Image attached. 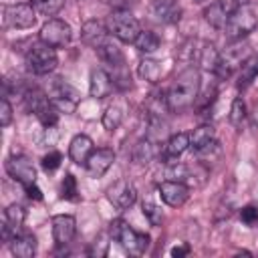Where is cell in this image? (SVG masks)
<instances>
[{
    "label": "cell",
    "instance_id": "cell-3",
    "mask_svg": "<svg viewBox=\"0 0 258 258\" xmlns=\"http://www.w3.org/2000/svg\"><path fill=\"white\" fill-rule=\"evenodd\" d=\"M24 103H26V109L30 113L36 115V119L46 127H54L58 123V109L54 107V103L50 101L48 93H44L42 89L38 87H32V89H26L24 91Z\"/></svg>",
    "mask_w": 258,
    "mask_h": 258
},
{
    "label": "cell",
    "instance_id": "cell-41",
    "mask_svg": "<svg viewBox=\"0 0 258 258\" xmlns=\"http://www.w3.org/2000/svg\"><path fill=\"white\" fill-rule=\"evenodd\" d=\"M24 191H26V196H28L30 200H36V202H40V200H42V191L38 189V185H36V183L26 185V187H24Z\"/></svg>",
    "mask_w": 258,
    "mask_h": 258
},
{
    "label": "cell",
    "instance_id": "cell-36",
    "mask_svg": "<svg viewBox=\"0 0 258 258\" xmlns=\"http://www.w3.org/2000/svg\"><path fill=\"white\" fill-rule=\"evenodd\" d=\"M216 95H218V91H216V85H212V87H208L206 89V93L204 95H198V99H196V103H194V107L200 111V113H204V111H208V107L214 103V99H216Z\"/></svg>",
    "mask_w": 258,
    "mask_h": 258
},
{
    "label": "cell",
    "instance_id": "cell-25",
    "mask_svg": "<svg viewBox=\"0 0 258 258\" xmlns=\"http://www.w3.org/2000/svg\"><path fill=\"white\" fill-rule=\"evenodd\" d=\"M10 250L16 258H32L34 252H36V238L32 234H26V232H18L10 242Z\"/></svg>",
    "mask_w": 258,
    "mask_h": 258
},
{
    "label": "cell",
    "instance_id": "cell-35",
    "mask_svg": "<svg viewBox=\"0 0 258 258\" xmlns=\"http://www.w3.org/2000/svg\"><path fill=\"white\" fill-rule=\"evenodd\" d=\"M141 210H143V216L147 218V222L151 226H161L163 222V212L159 206H155L153 202H143L141 204Z\"/></svg>",
    "mask_w": 258,
    "mask_h": 258
},
{
    "label": "cell",
    "instance_id": "cell-32",
    "mask_svg": "<svg viewBox=\"0 0 258 258\" xmlns=\"http://www.w3.org/2000/svg\"><path fill=\"white\" fill-rule=\"evenodd\" d=\"M228 119H230V123H232L234 127H242V123H244V119H246V103H244L242 97H236V99L232 101Z\"/></svg>",
    "mask_w": 258,
    "mask_h": 258
},
{
    "label": "cell",
    "instance_id": "cell-15",
    "mask_svg": "<svg viewBox=\"0 0 258 258\" xmlns=\"http://www.w3.org/2000/svg\"><path fill=\"white\" fill-rule=\"evenodd\" d=\"M50 224H52V238H54L56 248L69 246L73 242L75 234H77V220H75V216L58 214V216H52Z\"/></svg>",
    "mask_w": 258,
    "mask_h": 258
},
{
    "label": "cell",
    "instance_id": "cell-11",
    "mask_svg": "<svg viewBox=\"0 0 258 258\" xmlns=\"http://www.w3.org/2000/svg\"><path fill=\"white\" fill-rule=\"evenodd\" d=\"M238 6H240V0H216L204 10V18L216 30H224Z\"/></svg>",
    "mask_w": 258,
    "mask_h": 258
},
{
    "label": "cell",
    "instance_id": "cell-14",
    "mask_svg": "<svg viewBox=\"0 0 258 258\" xmlns=\"http://www.w3.org/2000/svg\"><path fill=\"white\" fill-rule=\"evenodd\" d=\"M26 220V210L20 206V204H10L6 210H4V216H2V224H0V236H2V242H10L18 230L22 228Z\"/></svg>",
    "mask_w": 258,
    "mask_h": 258
},
{
    "label": "cell",
    "instance_id": "cell-29",
    "mask_svg": "<svg viewBox=\"0 0 258 258\" xmlns=\"http://www.w3.org/2000/svg\"><path fill=\"white\" fill-rule=\"evenodd\" d=\"M155 155H157V147H155V141L151 137L137 141V145L133 147V161L135 163L147 165Z\"/></svg>",
    "mask_w": 258,
    "mask_h": 258
},
{
    "label": "cell",
    "instance_id": "cell-37",
    "mask_svg": "<svg viewBox=\"0 0 258 258\" xmlns=\"http://www.w3.org/2000/svg\"><path fill=\"white\" fill-rule=\"evenodd\" d=\"M240 220L248 228H258V206H244L240 210Z\"/></svg>",
    "mask_w": 258,
    "mask_h": 258
},
{
    "label": "cell",
    "instance_id": "cell-33",
    "mask_svg": "<svg viewBox=\"0 0 258 258\" xmlns=\"http://www.w3.org/2000/svg\"><path fill=\"white\" fill-rule=\"evenodd\" d=\"M60 198L62 200H69V202H77L79 200V187H77V179L73 173H67L62 177V183H60Z\"/></svg>",
    "mask_w": 258,
    "mask_h": 258
},
{
    "label": "cell",
    "instance_id": "cell-23",
    "mask_svg": "<svg viewBox=\"0 0 258 258\" xmlns=\"http://www.w3.org/2000/svg\"><path fill=\"white\" fill-rule=\"evenodd\" d=\"M95 151V147H93V139L89 137V135H75L73 137V141H71V145H69V157H71V161L73 163H77V165H85L87 163V159H89V155Z\"/></svg>",
    "mask_w": 258,
    "mask_h": 258
},
{
    "label": "cell",
    "instance_id": "cell-42",
    "mask_svg": "<svg viewBox=\"0 0 258 258\" xmlns=\"http://www.w3.org/2000/svg\"><path fill=\"white\" fill-rule=\"evenodd\" d=\"M185 254H189V246L187 244H183V246H175V248H171V256H185Z\"/></svg>",
    "mask_w": 258,
    "mask_h": 258
},
{
    "label": "cell",
    "instance_id": "cell-27",
    "mask_svg": "<svg viewBox=\"0 0 258 258\" xmlns=\"http://www.w3.org/2000/svg\"><path fill=\"white\" fill-rule=\"evenodd\" d=\"M196 58L198 62L206 69V71H216L218 60H220V52L214 48V44L210 42H200V48H196Z\"/></svg>",
    "mask_w": 258,
    "mask_h": 258
},
{
    "label": "cell",
    "instance_id": "cell-2",
    "mask_svg": "<svg viewBox=\"0 0 258 258\" xmlns=\"http://www.w3.org/2000/svg\"><path fill=\"white\" fill-rule=\"evenodd\" d=\"M109 236L131 256H141L149 248V236L145 232L133 230L125 220L117 218L109 224Z\"/></svg>",
    "mask_w": 258,
    "mask_h": 258
},
{
    "label": "cell",
    "instance_id": "cell-9",
    "mask_svg": "<svg viewBox=\"0 0 258 258\" xmlns=\"http://www.w3.org/2000/svg\"><path fill=\"white\" fill-rule=\"evenodd\" d=\"M248 46L246 44H232L228 46L224 52H220V60L218 67L214 71V75H218L220 79H228L236 69L242 67V62L248 58Z\"/></svg>",
    "mask_w": 258,
    "mask_h": 258
},
{
    "label": "cell",
    "instance_id": "cell-39",
    "mask_svg": "<svg viewBox=\"0 0 258 258\" xmlns=\"http://www.w3.org/2000/svg\"><path fill=\"white\" fill-rule=\"evenodd\" d=\"M107 240H109V238H107L105 234H101V236L91 244L89 254H91V256H97V258H99V256H105L107 250H109V242H107Z\"/></svg>",
    "mask_w": 258,
    "mask_h": 258
},
{
    "label": "cell",
    "instance_id": "cell-38",
    "mask_svg": "<svg viewBox=\"0 0 258 258\" xmlns=\"http://www.w3.org/2000/svg\"><path fill=\"white\" fill-rule=\"evenodd\" d=\"M60 161H62V155H60L58 151H48V153L42 157L40 165H42L44 171H54V169L60 165Z\"/></svg>",
    "mask_w": 258,
    "mask_h": 258
},
{
    "label": "cell",
    "instance_id": "cell-43",
    "mask_svg": "<svg viewBox=\"0 0 258 258\" xmlns=\"http://www.w3.org/2000/svg\"><path fill=\"white\" fill-rule=\"evenodd\" d=\"M111 2H117V4H119V8H123V6H125V4H129L131 0H111Z\"/></svg>",
    "mask_w": 258,
    "mask_h": 258
},
{
    "label": "cell",
    "instance_id": "cell-7",
    "mask_svg": "<svg viewBox=\"0 0 258 258\" xmlns=\"http://www.w3.org/2000/svg\"><path fill=\"white\" fill-rule=\"evenodd\" d=\"M48 97L60 113H75V109L79 105V99H81L79 91L73 85H69L64 79H54L52 81V85L48 87Z\"/></svg>",
    "mask_w": 258,
    "mask_h": 258
},
{
    "label": "cell",
    "instance_id": "cell-17",
    "mask_svg": "<svg viewBox=\"0 0 258 258\" xmlns=\"http://www.w3.org/2000/svg\"><path fill=\"white\" fill-rule=\"evenodd\" d=\"M151 16L161 24H175L181 20V4L177 0H153L149 6Z\"/></svg>",
    "mask_w": 258,
    "mask_h": 258
},
{
    "label": "cell",
    "instance_id": "cell-30",
    "mask_svg": "<svg viewBox=\"0 0 258 258\" xmlns=\"http://www.w3.org/2000/svg\"><path fill=\"white\" fill-rule=\"evenodd\" d=\"M159 36L153 32V30H141L139 32V36L135 38V48L139 50V52H143V54H151V52H155L157 48H159Z\"/></svg>",
    "mask_w": 258,
    "mask_h": 258
},
{
    "label": "cell",
    "instance_id": "cell-4",
    "mask_svg": "<svg viewBox=\"0 0 258 258\" xmlns=\"http://www.w3.org/2000/svg\"><path fill=\"white\" fill-rule=\"evenodd\" d=\"M24 62H26V69L34 75H48L56 69L58 64V56H56V50L54 46L38 40V42H32L24 54Z\"/></svg>",
    "mask_w": 258,
    "mask_h": 258
},
{
    "label": "cell",
    "instance_id": "cell-45",
    "mask_svg": "<svg viewBox=\"0 0 258 258\" xmlns=\"http://www.w3.org/2000/svg\"><path fill=\"white\" fill-rule=\"evenodd\" d=\"M79 2H83V0H79Z\"/></svg>",
    "mask_w": 258,
    "mask_h": 258
},
{
    "label": "cell",
    "instance_id": "cell-12",
    "mask_svg": "<svg viewBox=\"0 0 258 258\" xmlns=\"http://www.w3.org/2000/svg\"><path fill=\"white\" fill-rule=\"evenodd\" d=\"M36 22V12L30 4L20 2V4H10L4 6V24L10 28H30Z\"/></svg>",
    "mask_w": 258,
    "mask_h": 258
},
{
    "label": "cell",
    "instance_id": "cell-22",
    "mask_svg": "<svg viewBox=\"0 0 258 258\" xmlns=\"http://www.w3.org/2000/svg\"><path fill=\"white\" fill-rule=\"evenodd\" d=\"M189 147V135L187 133H173L165 143H163V149L159 153V159L163 163H173L177 161V157Z\"/></svg>",
    "mask_w": 258,
    "mask_h": 258
},
{
    "label": "cell",
    "instance_id": "cell-44",
    "mask_svg": "<svg viewBox=\"0 0 258 258\" xmlns=\"http://www.w3.org/2000/svg\"><path fill=\"white\" fill-rule=\"evenodd\" d=\"M196 2H204V0H196Z\"/></svg>",
    "mask_w": 258,
    "mask_h": 258
},
{
    "label": "cell",
    "instance_id": "cell-6",
    "mask_svg": "<svg viewBox=\"0 0 258 258\" xmlns=\"http://www.w3.org/2000/svg\"><path fill=\"white\" fill-rule=\"evenodd\" d=\"M107 28L109 32L119 38L121 42H135V38L141 32L139 20L127 10V8H115L107 16Z\"/></svg>",
    "mask_w": 258,
    "mask_h": 258
},
{
    "label": "cell",
    "instance_id": "cell-16",
    "mask_svg": "<svg viewBox=\"0 0 258 258\" xmlns=\"http://www.w3.org/2000/svg\"><path fill=\"white\" fill-rule=\"evenodd\" d=\"M159 198L163 200V204L171 206V208H179L187 202L189 198V187L183 181H175V179H165L157 185Z\"/></svg>",
    "mask_w": 258,
    "mask_h": 258
},
{
    "label": "cell",
    "instance_id": "cell-20",
    "mask_svg": "<svg viewBox=\"0 0 258 258\" xmlns=\"http://www.w3.org/2000/svg\"><path fill=\"white\" fill-rule=\"evenodd\" d=\"M115 83L111 79V75L105 69H93L91 71V79H89V95L93 99H105L113 93Z\"/></svg>",
    "mask_w": 258,
    "mask_h": 258
},
{
    "label": "cell",
    "instance_id": "cell-5",
    "mask_svg": "<svg viewBox=\"0 0 258 258\" xmlns=\"http://www.w3.org/2000/svg\"><path fill=\"white\" fill-rule=\"evenodd\" d=\"M256 28H258V12L250 4H240L234 10V14L230 16L224 32L230 40H242Z\"/></svg>",
    "mask_w": 258,
    "mask_h": 258
},
{
    "label": "cell",
    "instance_id": "cell-40",
    "mask_svg": "<svg viewBox=\"0 0 258 258\" xmlns=\"http://www.w3.org/2000/svg\"><path fill=\"white\" fill-rule=\"evenodd\" d=\"M10 121H12V107L8 103V97H2V101H0V125L8 127Z\"/></svg>",
    "mask_w": 258,
    "mask_h": 258
},
{
    "label": "cell",
    "instance_id": "cell-13",
    "mask_svg": "<svg viewBox=\"0 0 258 258\" xmlns=\"http://www.w3.org/2000/svg\"><path fill=\"white\" fill-rule=\"evenodd\" d=\"M107 200L117 210H127L137 200V189L129 179H117L113 185L107 187Z\"/></svg>",
    "mask_w": 258,
    "mask_h": 258
},
{
    "label": "cell",
    "instance_id": "cell-26",
    "mask_svg": "<svg viewBox=\"0 0 258 258\" xmlns=\"http://www.w3.org/2000/svg\"><path fill=\"white\" fill-rule=\"evenodd\" d=\"M258 77V54H250L242 67L238 69V81H236V87L238 89H246L250 87V83Z\"/></svg>",
    "mask_w": 258,
    "mask_h": 258
},
{
    "label": "cell",
    "instance_id": "cell-31",
    "mask_svg": "<svg viewBox=\"0 0 258 258\" xmlns=\"http://www.w3.org/2000/svg\"><path fill=\"white\" fill-rule=\"evenodd\" d=\"M121 121H123V111H121L117 105L107 107L105 113H103V119H101V123H103V127H105L107 131H115V129H119Z\"/></svg>",
    "mask_w": 258,
    "mask_h": 258
},
{
    "label": "cell",
    "instance_id": "cell-8",
    "mask_svg": "<svg viewBox=\"0 0 258 258\" xmlns=\"http://www.w3.org/2000/svg\"><path fill=\"white\" fill-rule=\"evenodd\" d=\"M73 38V30H71V24L60 20V18H50L42 24L40 28V40L54 46V48H62L71 42Z\"/></svg>",
    "mask_w": 258,
    "mask_h": 258
},
{
    "label": "cell",
    "instance_id": "cell-28",
    "mask_svg": "<svg viewBox=\"0 0 258 258\" xmlns=\"http://www.w3.org/2000/svg\"><path fill=\"white\" fill-rule=\"evenodd\" d=\"M137 73H139V77H141L143 81H147V83L155 85V83H159V81H161L163 67H161V62H159V60H155V58H143V60L139 62Z\"/></svg>",
    "mask_w": 258,
    "mask_h": 258
},
{
    "label": "cell",
    "instance_id": "cell-34",
    "mask_svg": "<svg viewBox=\"0 0 258 258\" xmlns=\"http://www.w3.org/2000/svg\"><path fill=\"white\" fill-rule=\"evenodd\" d=\"M32 6L44 16H54L64 6V0H32Z\"/></svg>",
    "mask_w": 258,
    "mask_h": 258
},
{
    "label": "cell",
    "instance_id": "cell-21",
    "mask_svg": "<svg viewBox=\"0 0 258 258\" xmlns=\"http://www.w3.org/2000/svg\"><path fill=\"white\" fill-rule=\"evenodd\" d=\"M218 143H216V131L212 125H200L198 129H194V133L189 135V147L198 153V155H204L208 153L210 149H214Z\"/></svg>",
    "mask_w": 258,
    "mask_h": 258
},
{
    "label": "cell",
    "instance_id": "cell-10",
    "mask_svg": "<svg viewBox=\"0 0 258 258\" xmlns=\"http://www.w3.org/2000/svg\"><path fill=\"white\" fill-rule=\"evenodd\" d=\"M6 173L22 187L36 183V169L26 155H12L6 159Z\"/></svg>",
    "mask_w": 258,
    "mask_h": 258
},
{
    "label": "cell",
    "instance_id": "cell-1",
    "mask_svg": "<svg viewBox=\"0 0 258 258\" xmlns=\"http://www.w3.org/2000/svg\"><path fill=\"white\" fill-rule=\"evenodd\" d=\"M198 95H200V71L194 67H187L185 71H181L175 77V81L171 83V87L165 93L169 111L181 113V111L194 107Z\"/></svg>",
    "mask_w": 258,
    "mask_h": 258
},
{
    "label": "cell",
    "instance_id": "cell-24",
    "mask_svg": "<svg viewBox=\"0 0 258 258\" xmlns=\"http://www.w3.org/2000/svg\"><path fill=\"white\" fill-rule=\"evenodd\" d=\"M95 52H97L99 58H101L107 67H111L113 71H117V69H125V56H123L121 48H119L111 38H109L103 46H99Z\"/></svg>",
    "mask_w": 258,
    "mask_h": 258
},
{
    "label": "cell",
    "instance_id": "cell-18",
    "mask_svg": "<svg viewBox=\"0 0 258 258\" xmlns=\"http://www.w3.org/2000/svg\"><path fill=\"white\" fill-rule=\"evenodd\" d=\"M113 161H115V151L111 147H99L89 155L85 167L91 177H103L113 165Z\"/></svg>",
    "mask_w": 258,
    "mask_h": 258
},
{
    "label": "cell",
    "instance_id": "cell-19",
    "mask_svg": "<svg viewBox=\"0 0 258 258\" xmlns=\"http://www.w3.org/2000/svg\"><path fill=\"white\" fill-rule=\"evenodd\" d=\"M109 28H107V24H103V22H99V20H87L83 26H81V38H83V42L87 44V46H91V48H99V46H103L107 40H109Z\"/></svg>",
    "mask_w": 258,
    "mask_h": 258
}]
</instances>
